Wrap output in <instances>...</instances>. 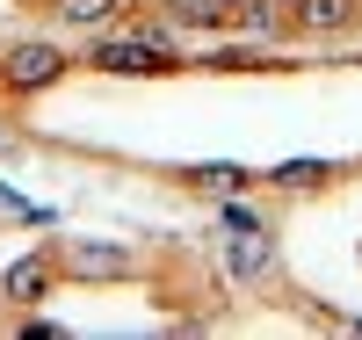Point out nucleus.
<instances>
[{"label": "nucleus", "mask_w": 362, "mask_h": 340, "mask_svg": "<svg viewBox=\"0 0 362 340\" xmlns=\"http://www.w3.org/2000/svg\"><path fill=\"white\" fill-rule=\"evenodd\" d=\"M232 22L247 29V37H276V29H283V8H261V0H254V8H232Z\"/></svg>", "instance_id": "nucleus-10"}, {"label": "nucleus", "mask_w": 362, "mask_h": 340, "mask_svg": "<svg viewBox=\"0 0 362 340\" xmlns=\"http://www.w3.org/2000/svg\"><path fill=\"white\" fill-rule=\"evenodd\" d=\"M58 261H66L73 275H124V268H131V254H124V246H109V239H66V254H58Z\"/></svg>", "instance_id": "nucleus-4"}, {"label": "nucleus", "mask_w": 362, "mask_h": 340, "mask_svg": "<svg viewBox=\"0 0 362 340\" xmlns=\"http://www.w3.org/2000/svg\"><path fill=\"white\" fill-rule=\"evenodd\" d=\"M355 15H362V0H297V8H290L297 29H341Z\"/></svg>", "instance_id": "nucleus-5"}, {"label": "nucleus", "mask_w": 362, "mask_h": 340, "mask_svg": "<svg viewBox=\"0 0 362 340\" xmlns=\"http://www.w3.org/2000/svg\"><path fill=\"white\" fill-rule=\"evenodd\" d=\"M268 181L290 189V196H305V189H319V181H334V167H326V160H290V167H276Z\"/></svg>", "instance_id": "nucleus-7"}, {"label": "nucleus", "mask_w": 362, "mask_h": 340, "mask_svg": "<svg viewBox=\"0 0 362 340\" xmlns=\"http://www.w3.org/2000/svg\"><path fill=\"white\" fill-rule=\"evenodd\" d=\"M189 181H203V189L232 196V189H247V167H232V160H210V167H189Z\"/></svg>", "instance_id": "nucleus-8"}, {"label": "nucleus", "mask_w": 362, "mask_h": 340, "mask_svg": "<svg viewBox=\"0 0 362 340\" xmlns=\"http://www.w3.org/2000/svg\"><path fill=\"white\" fill-rule=\"evenodd\" d=\"M58 15H66V22H109L116 0H58Z\"/></svg>", "instance_id": "nucleus-11"}, {"label": "nucleus", "mask_w": 362, "mask_h": 340, "mask_svg": "<svg viewBox=\"0 0 362 340\" xmlns=\"http://www.w3.org/2000/svg\"><path fill=\"white\" fill-rule=\"evenodd\" d=\"M174 15H181V22H203V29H225V22H232V0H181Z\"/></svg>", "instance_id": "nucleus-9"}, {"label": "nucleus", "mask_w": 362, "mask_h": 340, "mask_svg": "<svg viewBox=\"0 0 362 340\" xmlns=\"http://www.w3.org/2000/svg\"><path fill=\"white\" fill-rule=\"evenodd\" d=\"M167 58H174V37L167 29H145V37H102L87 51V66H102L116 80H145V73H167Z\"/></svg>", "instance_id": "nucleus-1"}, {"label": "nucleus", "mask_w": 362, "mask_h": 340, "mask_svg": "<svg viewBox=\"0 0 362 340\" xmlns=\"http://www.w3.org/2000/svg\"><path fill=\"white\" fill-rule=\"evenodd\" d=\"M58 80H66V51L58 44L22 37V44L0 51V87H8V95H44V87H58Z\"/></svg>", "instance_id": "nucleus-2"}, {"label": "nucleus", "mask_w": 362, "mask_h": 340, "mask_svg": "<svg viewBox=\"0 0 362 340\" xmlns=\"http://www.w3.org/2000/svg\"><path fill=\"white\" fill-rule=\"evenodd\" d=\"M225 268L239 275V283H261V275H276V239H268V225H247L225 239Z\"/></svg>", "instance_id": "nucleus-3"}, {"label": "nucleus", "mask_w": 362, "mask_h": 340, "mask_svg": "<svg viewBox=\"0 0 362 340\" xmlns=\"http://www.w3.org/2000/svg\"><path fill=\"white\" fill-rule=\"evenodd\" d=\"M0 290H8V297H22V304H37V297L51 290V254H29V261H15Z\"/></svg>", "instance_id": "nucleus-6"}]
</instances>
